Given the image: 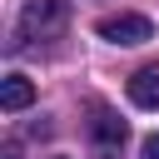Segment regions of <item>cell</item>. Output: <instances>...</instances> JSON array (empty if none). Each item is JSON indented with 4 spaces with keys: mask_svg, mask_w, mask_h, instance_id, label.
<instances>
[{
    "mask_svg": "<svg viewBox=\"0 0 159 159\" xmlns=\"http://www.w3.org/2000/svg\"><path fill=\"white\" fill-rule=\"evenodd\" d=\"M70 20V0H25L20 5V35H55Z\"/></svg>",
    "mask_w": 159,
    "mask_h": 159,
    "instance_id": "cell-1",
    "label": "cell"
},
{
    "mask_svg": "<svg viewBox=\"0 0 159 159\" xmlns=\"http://www.w3.org/2000/svg\"><path fill=\"white\" fill-rule=\"evenodd\" d=\"M99 40H109V45H144V40H154V20L149 15H104L99 25Z\"/></svg>",
    "mask_w": 159,
    "mask_h": 159,
    "instance_id": "cell-2",
    "label": "cell"
},
{
    "mask_svg": "<svg viewBox=\"0 0 159 159\" xmlns=\"http://www.w3.org/2000/svg\"><path fill=\"white\" fill-rule=\"evenodd\" d=\"M89 139H94L99 159H119V149H124V139H129V124H124L119 114H109V109H94V119H89Z\"/></svg>",
    "mask_w": 159,
    "mask_h": 159,
    "instance_id": "cell-3",
    "label": "cell"
},
{
    "mask_svg": "<svg viewBox=\"0 0 159 159\" xmlns=\"http://www.w3.org/2000/svg\"><path fill=\"white\" fill-rule=\"evenodd\" d=\"M129 99L139 109H159V65H144L129 75Z\"/></svg>",
    "mask_w": 159,
    "mask_h": 159,
    "instance_id": "cell-4",
    "label": "cell"
},
{
    "mask_svg": "<svg viewBox=\"0 0 159 159\" xmlns=\"http://www.w3.org/2000/svg\"><path fill=\"white\" fill-rule=\"evenodd\" d=\"M35 104V84L25 80V75H5V84H0V109L5 114H20V109H30Z\"/></svg>",
    "mask_w": 159,
    "mask_h": 159,
    "instance_id": "cell-5",
    "label": "cell"
},
{
    "mask_svg": "<svg viewBox=\"0 0 159 159\" xmlns=\"http://www.w3.org/2000/svg\"><path fill=\"white\" fill-rule=\"evenodd\" d=\"M139 159H159V134H149V139L139 144Z\"/></svg>",
    "mask_w": 159,
    "mask_h": 159,
    "instance_id": "cell-6",
    "label": "cell"
}]
</instances>
